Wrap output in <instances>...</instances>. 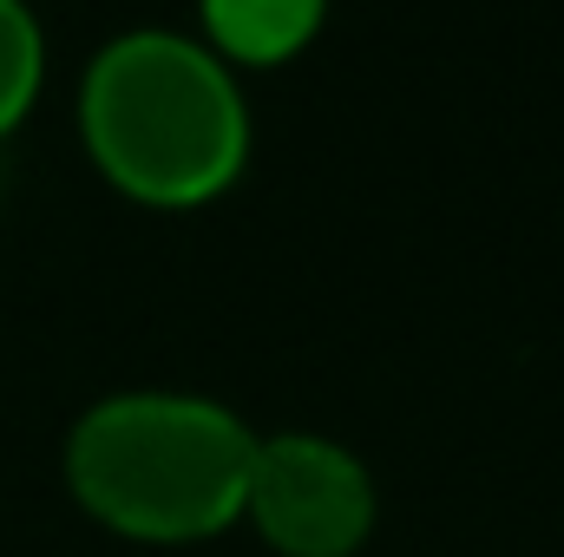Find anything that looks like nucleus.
<instances>
[{
  "label": "nucleus",
  "mask_w": 564,
  "mask_h": 557,
  "mask_svg": "<svg viewBox=\"0 0 564 557\" xmlns=\"http://www.w3.org/2000/svg\"><path fill=\"white\" fill-rule=\"evenodd\" d=\"M257 433L204 394H106L66 433V485L86 518L139 545H204L243 518Z\"/></svg>",
  "instance_id": "obj_2"
},
{
  "label": "nucleus",
  "mask_w": 564,
  "mask_h": 557,
  "mask_svg": "<svg viewBox=\"0 0 564 557\" xmlns=\"http://www.w3.org/2000/svg\"><path fill=\"white\" fill-rule=\"evenodd\" d=\"M375 472L328 433L257 439L243 518L282 557H355L375 532Z\"/></svg>",
  "instance_id": "obj_3"
},
{
  "label": "nucleus",
  "mask_w": 564,
  "mask_h": 557,
  "mask_svg": "<svg viewBox=\"0 0 564 557\" xmlns=\"http://www.w3.org/2000/svg\"><path fill=\"white\" fill-rule=\"evenodd\" d=\"M79 132L99 177L151 210H197L250 164V106L230 66L164 26L119 33L93 53Z\"/></svg>",
  "instance_id": "obj_1"
},
{
  "label": "nucleus",
  "mask_w": 564,
  "mask_h": 557,
  "mask_svg": "<svg viewBox=\"0 0 564 557\" xmlns=\"http://www.w3.org/2000/svg\"><path fill=\"white\" fill-rule=\"evenodd\" d=\"M204 46L224 66H289L328 20V0H197Z\"/></svg>",
  "instance_id": "obj_4"
},
{
  "label": "nucleus",
  "mask_w": 564,
  "mask_h": 557,
  "mask_svg": "<svg viewBox=\"0 0 564 557\" xmlns=\"http://www.w3.org/2000/svg\"><path fill=\"white\" fill-rule=\"evenodd\" d=\"M46 86V40L26 0H0V139L33 112Z\"/></svg>",
  "instance_id": "obj_5"
}]
</instances>
